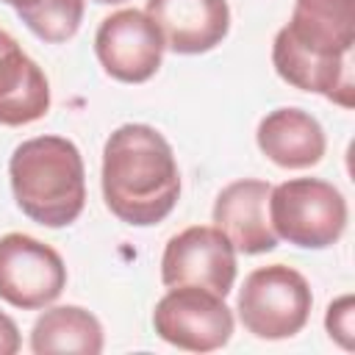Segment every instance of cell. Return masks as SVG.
I'll use <instances>...</instances> for the list:
<instances>
[{"label": "cell", "instance_id": "obj_16", "mask_svg": "<svg viewBox=\"0 0 355 355\" xmlns=\"http://www.w3.org/2000/svg\"><path fill=\"white\" fill-rule=\"evenodd\" d=\"M86 0H42L39 6L19 11V19L47 44H61L72 39L83 22Z\"/></svg>", "mask_w": 355, "mask_h": 355}, {"label": "cell", "instance_id": "obj_15", "mask_svg": "<svg viewBox=\"0 0 355 355\" xmlns=\"http://www.w3.org/2000/svg\"><path fill=\"white\" fill-rule=\"evenodd\" d=\"M286 28L319 47L352 50L355 0H297Z\"/></svg>", "mask_w": 355, "mask_h": 355}, {"label": "cell", "instance_id": "obj_17", "mask_svg": "<svg viewBox=\"0 0 355 355\" xmlns=\"http://www.w3.org/2000/svg\"><path fill=\"white\" fill-rule=\"evenodd\" d=\"M324 327H327L330 338H336L344 349H352V297L349 294L330 302L327 316H324Z\"/></svg>", "mask_w": 355, "mask_h": 355}, {"label": "cell", "instance_id": "obj_9", "mask_svg": "<svg viewBox=\"0 0 355 355\" xmlns=\"http://www.w3.org/2000/svg\"><path fill=\"white\" fill-rule=\"evenodd\" d=\"M164 36L139 8H122L105 17L94 33V53L105 75L122 83L150 80L164 61Z\"/></svg>", "mask_w": 355, "mask_h": 355}, {"label": "cell", "instance_id": "obj_13", "mask_svg": "<svg viewBox=\"0 0 355 355\" xmlns=\"http://www.w3.org/2000/svg\"><path fill=\"white\" fill-rule=\"evenodd\" d=\"M261 153L283 169H308L316 166L327 150L322 125L302 108H275L269 111L255 130Z\"/></svg>", "mask_w": 355, "mask_h": 355}, {"label": "cell", "instance_id": "obj_6", "mask_svg": "<svg viewBox=\"0 0 355 355\" xmlns=\"http://www.w3.org/2000/svg\"><path fill=\"white\" fill-rule=\"evenodd\" d=\"M67 288L64 258L28 233L0 236V300L22 311L47 308Z\"/></svg>", "mask_w": 355, "mask_h": 355}, {"label": "cell", "instance_id": "obj_2", "mask_svg": "<svg viewBox=\"0 0 355 355\" xmlns=\"http://www.w3.org/2000/svg\"><path fill=\"white\" fill-rule=\"evenodd\" d=\"M8 178L19 211L44 227L72 225L86 205L83 158L64 136H36L17 144Z\"/></svg>", "mask_w": 355, "mask_h": 355}, {"label": "cell", "instance_id": "obj_19", "mask_svg": "<svg viewBox=\"0 0 355 355\" xmlns=\"http://www.w3.org/2000/svg\"><path fill=\"white\" fill-rule=\"evenodd\" d=\"M0 3H8V6H11V8L17 11V14H19V11H28V8L39 6L42 0H0Z\"/></svg>", "mask_w": 355, "mask_h": 355}, {"label": "cell", "instance_id": "obj_7", "mask_svg": "<svg viewBox=\"0 0 355 355\" xmlns=\"http://www.w3.org/2000/svg\"><path fill=\"white\" fill-rule=\"evenodd\" d=\"M161 280L166 288L200 286L227 297L236 283V250L216 225H191L166 241Z\"/></svg>", "mask_w": 355, "mask_h": 355}, {"label": "cell", "instance_id": "obj_20", "mask_svg": "<svg viewBox=\"0 0 355 355\" xmlns=\"http://www.w3.org/2000/svg\"><path fill=\"white\" fill-rule=\"evenodd\" d=\"M94 3H100V6H111V3H125V0H94Z\"/></svg>", "mask_w": 355, "mask_h": 355}, {"label": "cell", "instance_id": "obj_1", "mask_svg": "<svg viewBox=\"0 0 355 355\" xmlns=\"http://www.w3.org/2000/svg\"><path fill=\"white\" fill-rule=\"evenodd\" d=\"M103 200L133 227L166 219L180 197V172L164 133L144 122L119 125L103 147Z\"/></svg>", "mask_w": 355, "mask_h": 355}, {"label": "cell", "instance_id": "obj_5", "mask_svg": "<svg viewBox=\"0 0 355 355\" xmlns=\"http://www.w3.org/2000/svg\"><path fill=\"white\" fill-rule=\"evenodd\" d=\"M153 327L158 338L186 352L222 349L233 336V311L225 297L200 286L169 288L153 311Z\"/></svg>", "mask_w": 355, "mask_h": 355}, {"label": "cell", "instance_id": "obj_3", "mask_svg": "<svg viewBox=\"0 0 355 355\" xmlns=\"http://www.w3.org/2000/svg\"><path fill=\"white\" fill-rule=\"evenodd\" d=\"M269 222L277 239L302 247H333L347 227L344 194L319 178H291L269 191Z\"/></svg>", "mask_w": 355, "mask_h": 355}, {"label": "cell", "instance_id": "obj_10", "mask_svg": "<svg viewBox=\"0 0 355 355\" xmlns=\"http://www.w3.org/2000/svg\"><path fill=\"white\" fill-rule=\"evenodd\" d=\"M144 14L158 25L164 44L178 55H200L230 31L227 0H147Z\"/></svg>", "mask_w": 355, "mask_h": 355}, {"label": "cell", "instance_id": "obj_18", "mask_svg": "<svg viewBox=\"0 0 355 355\" xmlns=\"http://www.w3.org/2000/svg\"><path fill=\"white\" fill-rule=\"evenodd\" d=\"M19 330L8 313L0 311V355H14L19 352Z\"/></svg>", "mask_w": 355, "mask_h": 355}, {"label": "cell", "instance_id": "obj_4", "mask_svg": "<svg viewBox=\"0 0 355 355\" xmlns=\"http://www.w3.org/2000/svg\"><path fill=\"white\" fill-rule=\"evenodd\" d=\"M311 305L313 294L308 280L286 263H269L244 277L236 311L247 333L263 341H280L308 324Z\"/></svg>", "mask_w": 355, "mask_h": 355}, {"label": "cell", "instance_id": "obj_12", "mask_svg": "<svg viewBox=\"0 0 355 355\" xmlns=\"http://www.w3.org/2000/svg\"><path fill=\"white\" fill-rule=\"evenodd\" d=\"M50 111V83L19 42L0 28V125L19 128Z\"/></svg>", "mask_w": 355, "mask_h": 355}, {"label": "cell", "instance_id": "obj_11", "mask_svg": "<svg viewBox=\"0 0 355 355\" xmlns=\"http://www.w3.org/2000/svg\"><path fill=\"white\" fill-rule=\"evenodd\" d=\"M272 186L258 178L227 183L214 202V225L227 236L236 252L261 255L277 247V233L269 222Z\"/></svg>", "mask_w": 355, "mask_h": 355}, {"label": "cell", "instance_id": "obj_8", "mask_svg": "<svg viewBox=\"0 0 355 355\" xmlns=\"http://www.w3.org/2000/svg\"><path fill=\"white\" fill-rule=\"evenodd\" d=\"M272 64L288 86L322 94L341 108L355 105L352 50H330L302 42L283 25L272 42Z\"/></svg>", "mask_w": 355, "mask_h": 355}, {"label": "cell", "instance_id": "obj_14", "mask_svg": "<svg viewBox=\"0 0 355 355\" xmlns=\"http://www.w3.org/2000/svg\"><path fill=\"white\" fill-rule=\"evenodd\" d=\"M31 349L36 355H53V352L97 355L103 352V324L94 313H89L80 305L47 308L33 322Z\"/></svg>", "mask_w": 355, "mask_h": 355}]
</instances>
